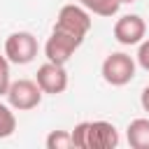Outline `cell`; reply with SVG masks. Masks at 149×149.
Here are the masks:
<instances>
[{"mask_svg":"<svg viewBox=\"0 0 149 149\" xmlns=\"http://www.w3.org/2000/svg\"><path fill=\"white\" fill-rule=\"evenodd\" d=\"M72 144L77 149H114L119 130L109 121H81L72 130Z\"/></svg>","mask_w":149,"mask_h":149,"instance_id":"1","label":"cell"},{"mask_svg":"<svg viewBox=\"0 0 149 149\" xmlns=\"http://www.w3.org/2000/svg\"><path fill=\"white\" fill-rule=\"evenodd\" d=\"M91 26H93L91 12H88L86 7H81L79 2H77V5L72 2V5H63V7H61V12H58L56 23H54L51 30H58V33H63V35H70V37H74V40H79V42L84 44Z\"/></svg>","mask_w":149,"mask_h":149,"instance_id":"2","label":"cell"},{"mask_svg":"<svg viewBox=\"0 0 149 149\" xmlns=\"http://www.w3.org/2000/svg\"><path fill=\"white\" fill-rule=\"evenodd\" d=\"M135 68H137V61L133 56L123 51H114L102 61L100 74L109 86H126L135 79Z\"/></svg>","mask_w":149,"mask_h":149,"instance_id":"3","label":"cell"},{"mask_svg":"<svg viewBox=\"0 0 149 149\" xmlns=\"http://www.w3.org/2000/svg\"><path fill=\"white\" fill-rule=\"evenodd\" d=\"M37 37L28 30H19L12 33L5 40V56L9 58V63L14 65H28L35 56H37Z\"/></svg>","mask_w":149,"mask_h":149,"instance_id":"4","label":"cell"},{"mask_svg":"<svg viewBox=\"0 0 149 149\" xmlns=\"http://www.w3.org/2000/svg\"><path fill=\"white\" fill-rule=\"evenodd\" d=\"M7 102L19 109V112H28V109H35L40 102H42V88L37 86V81H30V79H16L12 81L9 91H7Z\"/></svg>","mask_w":149,"mask_h":149,"instance_id":"5","label":"cell"},{"mask_svg":"<svg viewBox=\"0 0 149 149\" xmlns=\"http://www.w3.org/2000/svg\"><path fill=\"white\" fill-rule=\"evenodd\" d=\"M147 35V23L140 14H123L114 23V40L123 47L140 44Z\"/></svg>","mask_w":149,"mask_h":149,"instance_id":"6","label":"cell"},{"mask_svg":"<svg viewBox=\"0 0 149 149\" xmlns=\"http://www.w3.org/2000/svg\"><path fill=\"white\" fill-rule=\"evenodd\" d=\"M35 81L37 86L42 88V93H49V95H58L68 88V72H65V65H58V63H42L37 68V74H35Z\"/></svg>","mask_w":149,"mask_h":149,"instance_id":"7","label":"cell"},{"mask_svg":"<svg viewBox=\"0 0 149 149\" xmlns=\"http://www.w3.org/2000/svg\"><path fill=\"white\" fill-rule=\"evenodd\" d=\"M79 47H81L79 40H74V37H70V35H63V33H58V30H51V35H49V40H47V44H44V56H47V61H51V63L65 65Z\"/></svg>","mask_w":149,"mask_h":149,"instance_id":"8","label":"cell"},{"mask_svg":"<svg viewBox=\"0 0 149 149\" xmlns=\"http://www.w3.org/2000/svg\"><path fill=\"white\" fill-rule=\"evenodd\" d=\"M126 140L133 149H149V119H133L126 128Z\"/></svg>","mask_w":149,"mask_h":149,"instance_id":"9","label":"cell"},{"mask_svg":"<svg viewBox=\"0 0 149 149\" xmlns=\"http://www.w3.org/2000/svg\"><path fill=\"white\" fill-rule=\"evenodd\" d=\"M81 7H86L91 14H98V16H114L121 7L119 0H77Z\"/></svg>","mask_w":149,"mask_h":149,"instance_id":"10","label":"cell"},{"mask_svg":"<svg viewBox=\"0 0 149 149\" xmlns=\"http://www.w3.org/2000/svg\"><path fill=\"white\" fill-rule=\"evenodd\" d=\"M14 107L7 102H0V140H5V137H12L14 135V130H16V116H14V112H12Z\"/></svg>","mask_w":149,"mask_h":149,"instance_id":"11","label":"cell"},{"mask_svg":"<svg viewBox=\"0 0 149 149\" xmlns=\"http://www.w3.org/2000/svg\"><path fill=\"white\" fill-rule=\"evenodd\" d=\"M44 144H47V149H70V147H74L72 133H68V130H51L47 135Z\"/></svg>","mask_w":149,"mask_h":149,"instance_id":"12","label":"cell"},{"mask_svg":"<svg viewBox=\"0 0 149 149\" xmlns=\"http://www.w3.org/2000/svg\"><path fill=\"white\" fill-rule=\"evenodd\" d=\"M12 86V72H9V58L2 54L0 56V95H7Z\"/></svg>","mask_w":149,"mask_h":149,"instance_id":"13","label":"cell"},{"mask_svg":"<svg viewBox=\"0 0 149 149\" xmlns=\"http://www.w3.org/2000/svg\"><path fill=\"white\" fill-rule=\"evenodd\" d=\"M135 61H137V65H140L142 70L149 72V37L137 44V56H135Z\"/></svg>","mask_w":149,"mask_h":149,"instance_id":"14","label":"cell"},{"mask_svg":"<svg viewBox=\"0 0 149 149\" xmlns=\"http://www.w3.org/2000/svg\"><path fill=\"white\" fill-rule=\"evenodd\" d=\"M140 105H142V109L149 114V86H144V88H142V95H140Z\"/></svg>","mask_w":149,"mask_h":149,"instance_id":"15","label":"cell"},{"mask_svg":"<svg viewBox=\"0 0 149 149\" xmlns=\"http://www.w3.org/2000/svg\"><path fill=\"white\" fill-rule=\"evenodd\" d=\"M121 5H133V2H137V0H119Z\"/></svg>","mask_w":149,"mask_h":149,"instance_id":"16","label":"cell"}]
</instances>
